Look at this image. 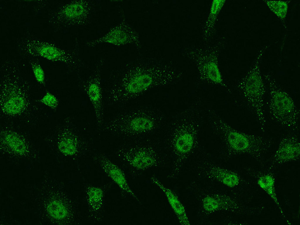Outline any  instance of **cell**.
<instances>
[{"label":"cell","mask_w":300,"mask_h":225,"mask_svg":"<svg viewBox=\"0 0 300 225\" xmlns=\"http://www.w3.org/2000/svg\"><path fill=\"white\" fill-rule=\"evenodd\" d=\"M154 159L145 151L138 152L133 158L132 163L133 166L139 168H144L153 164Z\"/></svg>","instance_id":"obj_11"},{"label":"cell","mask_w":300,"mask_h":225,"mask_svg":"<svg viewBox=\"0 0 300 225\" xmlns=\"http://www.w3.org/2000/svg\"><path fill=\"white\" fill-rule=\"evenodd\" d=\"M203 203L204 208L208 212L215 211L219 207V203L218 201L216 199L211 197H205L203 200Z\"/></svg>","instance_id":"obj_19"},{"label":"cell","mask_w":300,"mask_h":225,"mask_svg":"<svg viewBox=\"0 0 300 225\" xmlns=\"http://www.w3.org/2000/svg\"><path fill=\"white\" fill-rule=\"evenodd\" d=\"M216 176L223 183L230 187L236 186L239 182L238 177L233 173L221 171L218 172Z\"/></svg>","instance_id":"obj_16"},{"label":"cell","mask_w":300,"mask_h":225,"mask_svg":"<svg viewBox=\"0 0 300 225\" xmlns=\"http://www.w3.org/2000/svg\"><path fill=\"white\" fill-rule=\"evenodd\" d=\"M300 152V143L297 138L292 135L288 136L281 141L275 157L278 162H285L297 158Z\"/></svg>","instance_id":"obj_3"},{"label":"cell","mask_w":300,"mask_h":225,"mask_svg":"<svg viewBox=\"0 0 300 225\" xmlns=\"http://www.w3.org/2000/svg\"><path fill=\"white\" fill-rule=\"evenodd\" d=\"M152 81L151 76L147 74H142L131 80L127 85V89L130 93H138L148 88Z\"/></svg>","instance_id":"obj_7"},{"label":"cell","mask_w":300,"mask_h":225,"mask_svg":"<svg viewBox=\"0 0 300 225\" xmlns=\"http://www.w3.org/2000/svg\"><path fill=\"white\" fill-rule=\"evenodd\" d=\"M84 9V8L80 4H72L65 8L64 13L67 17H75L81 15L83 12Z\"/></svg>","instance_id":"obj_17"},{"label":"cell","mask_w":300,"mask_h":225,"mask_svg":"<svg viewBox=\"0 0 300 225\" xmlns=\"http://www.w3.org/2000/svg\"><path fill=\"white\" fill-rule=\"evenodd\" d=\"M258 182L259 186L278 204L274 189V181L272 177L269 175L262 176L260 178Z\"/></svg>","instance_id":"obj_15"},{"label":"cell","mask_w":300,"mask_h":225,"mask_svg":"<svg viewBox=\"0 0 300 225\" xmlns=\"http://www.w3.org/2000/svg\"><path fill=\"white\" fill-rule=\"evenodd\" d=\"M31 67L36 80L39 83L43 84L45 80V74L42 67L36 63L32 64Z\"/></svg>","instance_id":"obj_20"},{"label":"cell","mask_w":300,"mask_h":225,"mask_svg":"<svg viewBox=\"0 0 300 225\" xmlns=\"http://www.w3.org/2000/svg\"><path fill=\"white\" fill-rule=\"evenodd\" d=\"M154 181L165 193L169 203L180 222L184 224H189L184 208L176 197L169 189L163 186L156 180Z\"/></svg>","instance_id":"obj_5"},{"label":"cell","mask_w":300,"mask_h":225,"mask_svg":"<svg viewBox=\"0 0 300 225\" xmlns=\"http://www.w3.org/2000/svg\"><path fill=\"white\" fill-rule=\"evenodd\" d=\"M194 140L191 134L185 133L181 135L177 139L175 146L179 152L185 153L191 149L193 144Z\"/></svg>","instance_id":"obj_10"},{"label":"cell","mask_w":300,"mask_h":225,"mask_svg":"<svg viewBox=\"0 0 300 225\" xmlns=\"http://www.w3.org/2000/svg\"><path fill=\"white\" fill-rule=\"evenodd\" d=\"M74 138L71 137H67L59 142L58 147L61 153L67 155H72L76 153V143Z\"/></svg>","instance_id":"obj_13"},{"label":"cell","mask_w":300,"mask_h":225,"mask_svg":"<svg viewBox=\"0 0 300 225\" xmlns=\"http://www.w3.org/2000/svg\"><path fill=\"white\" fill-rule=\"evenodd\" d=\"M229 145L234 150L251 154L266 152L270 146V140L261 136L232 131L228 134Z\"/></svg>","instance_id":"obj_1"},{"label":"cell","mask_w":300,"mask_h":225,"mask_svg":"<svg viewBox=\"0 0 300 225\" xmlns=\"http://www.w3.org/2000/svg\"><path fill=\"white\" fill-rule=\"evenodd\" d=\"M88 201L91 207L95 210L99 209L102 203L103 193L100 188L96 187H89L87 191Z\"/></svg>","instance_id":"obj_9"},{"label":"cell","mask_w":300,"mask_h":225,"mask_svg":"<svg viewBox=\"0 0 300 225\" xmlns=\"http://www.w3.org/2000/svg\"><path fill=\"white\" fill-rule=\"evenodd\" d=\"M154 126L153 122L144 117H138L132 119L130 122V126L134 131L143 132L149 130Z\"/></svg>","instance_id":"obj_14"},{"label":"cell","mask_w":300,"mask_h":225,"mask_svg":"<svg viewBox=\"0 0 300 225\" xmlns=\"http://www.w3.org/2000/svg\"><path fill=\"white\" fill-rule=\"evenodd\" d=\"M47 210L50 214L54 218L62 219L67 216L68 211L62 203L56 201L51 202L48 206Z\"/></svg>","instance_id":"obj_12"},{"label":"cell","mask_w":300,"mask_h":225,"mask_svg":"<svg viewBox=\"0 0 300 225\" xmlns=\"http://www.w3.org/2000/svg\"><path fill=\"white\" fill-rule=\"evenodd\" d=\"M38 54L40 56L52 61L61 60L63 52L57 48L50 45H43L38 48Z\"/></svg>","instance_id":"obj_8"},{"label":"cell","mask_w":300,"mask_h":225,"mask_svg":"<svg viewBox=\"0 0 300 225\" xmlns=\"http://www.w3.org/2000/svg\"><path fill=\"white\" fill-rule=\"evenodd\" d=\"M207 74L208 77L213 81L219 83L221 81V76L217 68L215 66L209 67L207 71Z\"/></svg>","instance_id":"obj_22"},{"label":"cell","mask_w":300,"mask_h":225,"mask_svg":"<svg viewBox=\"0 0 300 225\" xmlns=\"http://www.w3.org/2000/svg\"><path fill=\"white\" fill-rule=\"evenodd\" d=\"M40 101L44 105L54 109L57 107L58 104L57 98L49 92H46L40 99Z\"/></svg>","instance_id":"obj_18"},{"label":"cell","mask_w":300,"mask_h":225,"mask_svg":"<svg viewBox=\"0 0 300 225\" xmlns=\"http://www.w3.org/2000/svg\"><path fill=\"white\" fill-rule=\"evenodd\" d=\"M88 93L90 99L93 102L96 103L99 101L100 97V90L96 84L93 83L90 85Z\"/></svg>","instance_id":"obj_21"},{"label":"cell","mask_w":300,"mask_h":225,"mask_svg":"<svg viewBox=\"0 0 300 225\" xmlns=\"http://www.w3.org/2000/svg\"><path fill=\"white\" fill-rule=\"evenodd\" d=\"M4 140L7 146L16 154L23 155L26 152L27 148L25 142L17 134L8 133L4 137Z\"/></svg>","instance_id":"obj_6"},{"label":"cell","mask_w":300,"mask_h":225,"mask_svg":"<svg viewBox=\"0 0 300 225\" xmlns=\"http://www.w3.org/2000/svg\"><path fill=\"white\" fill-rule=\"evenodd\" d=\"M21 91L14 88H11L2 96L1 106L5 113L15 115L22 113L24 110L26 100Z\"/></svg>","instance_id":"obj_2"},{"label":"cell","mask_w":300,"mask_h":225,"mask_svg":"<svg viewBox=\"0 0 300 225\" xmlns=\"http://www.w3.org/2000/svg\"><path fill=\"white\" fill-rule=\"evenodd\" d=\"M101 166L106 174L123 190L132 193L127 183L125 175L116 165L107 159L100 161Z\"/></svg>","instance_id":"obj_4"}]
</instances>
